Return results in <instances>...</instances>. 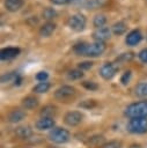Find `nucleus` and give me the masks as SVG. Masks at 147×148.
Instances as JSON below:
<instances>
[{"mask_svg":"<svg viewBox=\"0 0 147 148\" xmlns=\"http://www.w3.org/2000/svg\"><path fill=\"white\" fill-rule=\"evenodd\" d=\"M105 49H106L105 43H100V42H94V43L79 42L73 46V51L75 54L88 57V58H96L102 56Z\"/></svg>","mask_w":147,"mask_h":148,"instance_id":"1","label":"nucleus"},{"mask_svg":"<svg viewBox=\"0 0 147 148\" xmlns=\"http://www.w3.org/2000/svg\"><path fill=\"white\" fill-rule=\"evenodd\" d=\"M124 114L132 119V118H141L146 117L147 118V101H140V102H134L131 103L125 108Z\"/></svg>","mask_w":147,"mask_h":148,"instance_id":"2","label":"nucleus"},{"mask_svg":"<svg viewBox=\"0 0 147 148\" xmlns=\"http://www.w3.org/2000/svg\"><path fill=\"white\" fill-rule=\"evenodd\" d=\"M67 25L71 30L75 31V32H81V31L84 30V28L87 25V18L83 14L75 13V14H73L68 17Z\"/></svg>","mask_w":147,"mask_h":148,"instance_id":"3","label":"nucleus"},{"mask_svg":"<svg viewBox=\"0 0 147 148\" xmlns=\"http://www.w3.org/2000/svg\"><path fill=\"white\" fill-rule=\"evenodd\" d=\"M126 128L130 133L133 134H144L147 132V118H132L126 125Z\"/></svg>","mask_w":147,"mask_h":148,"instance_id":"4","label":"nucleus"},{"mask_svg":"<svg viewBox=\"0 0 147 148\" xmlns=\"http://www.w3.org/2000/svg\"><path fill=\"white\" fill-rule=\"evenodd\" d=\"M71 138V134L67 130L63 128V127H56V128H52L49 133V140L54 142V143H58V145H61V143H66Z\"/></svg>","mask_w":147,"mask_h":148,"instance_id":"5","label":"nucleus"},{"mask_svg":"<svg viewBox=\"0 0 147 148\" xmlns=\"http://www.w3.org/2000/svg\"><path fill=\"white\" fill-rule=\"evenodd\" d=\"M76 90L74 87L68 86V84H64L61 87H59L58 89H56L54 91V98L58 101H67L69 98H72L75 95Z\"/></svg>","mask_w":147,"mask_h":148,"instance_id":"6","label":"nucleus"},{"mask_svg":"<svg viewBox=\"0 0 147 148\" xmlns=\"http://www.w3.org/2000/svg\"><path fill=\"white\" fill-rule=\"evenodd\" d=\"M111 28L109 27H102L98 29H95L91 34V37L94 39V42H100V43H105L108 39H110L111 37Z\"/></svg>","mask_w":147,"mask_h":148,"instance_id":"7","label":"nucleus"},{"mask_svg":"<svg viewBox=\"0 0 147 148\" xmlns=\"http://www.w3.org/2000/svg\"><path fill=\"white\" fill-rule=\"evenodd\" d=\"M83 119V114L80 111H69L65 114L64 121L68 126H78Z\"/></svg>","mask_w":147,"mask_h":148,"instance_id":"8","label":"nucleus"},{"mask_svg":"<svg viewBox=\"0 0 147 148\" xmlns=\"http://www.w3.org/2000/svg\"><path fill=\"white\" fill-rule=\"evenodd\" d=\"M117 73V67L112 62H105L100 68V75L104 80H111Z\"/></svg>","mask_w":147,"mask_h":148,"instance_id":"9","label":"nucleus"},{"mask_svg":"<svg viewBox=\"0 0 147 148\" xmlns=\"http://www.w3.org/2000/svg\"><path fill=\"white\" fill-rule=\"evenodd\" d=\"M20 53H21L20 47H16V46L3 47L0 51V59L1 60H12V59L16 58L17 56H20Z\"/></svg>","mask_w":147,"mask_h":148,"instance_id":"10","label":"nucleus"},{"mask_svg":"<svg viewBox=\"0 0 147 148\" xmlns=\"http://www.w3.org/2000/svg\"><path fill=\"white\" fill-rule=\"evenodd\" d=\"M142 39V34L139 29H134V30H131L126 37H125V44L127 46H135L137 44H139Z\"/></svg>","mask_w":147,"mask_h":148,"instance_id":"11","label":"nucleus"},{"mask_svg":"<svg viewBox=\"0 0 147 148\" xmlns=\"http://www.w3.org/2000/svg\"><path fill=\"white\" fill-rule=\"evenodd\" d=\"M54 120L52 117H42L41 119H38L35 124L36 128L39 130V131H46V130H50V128H53L54 127Z\"/></svg>","mask_w":147,"mask_h":148,"instance_id":"12","label":"nucleus"},{"mask_svg":"<svg viewBox=\"0 0 147 148\" xmlns=\"http://www.w3.org/2000/svg\"><path fill=\"white\" fill-rule=\"evenodd\" d=\"M24 5V0H5L3 1V6L6 8V10L10 12V13H16L19 12Z\"/></svg>","mask_w":147,"mask_h":148,"instance_id":"13","label":"nucleus"},{"mask_svg":"<svg viewBox=\"0 0 147 148\" xmlns=\"http://www.w3.org/2000/svg\"><path fill=\"white\" fill-rule=\"evenodd\" d=\"M56 28H57V25H56V23H53V22H45L41 28H39V35L42 36V37H50L53 32H54V30H56Z\"/></svg>","mask_w":147,"mask_h":148,"instance_id":"14","label":"nucleus"},{"mask_svg":"<svg viewBox=\"0 0 147 148\" xmlns=\"http://www.w3.org/2000/svg\"><path fill=\"white\" fill-rule=\"evenodd\" d=\"M127 30V24L124 21H117L111 25V31L116 36H122L126 32Z\"/></svg>","mask_w":147,"mask_h":148,"instance_id":"15","label":"nucleus"},{"mask_svg":"<svg viewBox=\"0 0 147 148\" xmlns=\"http://www.w3.org/2000/svg\"><path fill=\"white\" fill-rule=\"evenodd\" d=\"M25 118V112L23 110H13L9 114H8V121L12 124H16L22 121Z\"/></svg>","mask_w":147,"mask_h":148,"instance_id":"16","label":"nucleus"},{"mask_svg":"<svg viewBox=\"0 0 147 148\" xmlns=\"http://www.w3.org/2000/svg\"><path fill=\"white\" fill-rule=\"evenodd\" d=\"M22 106L27 110H32L38 106V99L34 96H27L22 99Z\"/></svg>","mask_w":147,"mask_h":148,"instance_id":"17","label":"nucleus"},{"mask_svg":"<svg viewBox=\"0 0 147 148\" xmlns=\"http://www.w3.org/2000/svg\"><path fill=\"white\" fill-rule=\"evenodd\" d=\"M15 134L20 139H29L32 135V130L29 126H20L15 130Z\"/></svg>","mask_w":147,"mask_h":148,"instance_id":"18","label":"nucleus"},{"mask_svg":"<svg viewBox=\"0 0 147 148\" xmlns=\"http://www.w3.org/2000/svg\"><path fill=\"white\" fill-rule=\"evenodd\" d=\"M134 94H135V96H138L140 98L147 97V82L138 83L134 88Z\"/></svg>","mask_w":147,"mask_h":148,"instance_id":"19","label":"nucleus"},{"mask_svg":"<svg viewBox=\"0 0 147 148\" xmlns=\"http://www.w3.org/2000/svg\"><path fill=\"white\" fill-rule=\"evenodd\" d=\"M104 143L105 142H104V136L103 135H93V136L89 138V140L87 142V145L90 146V147H100V146L102 147Z\"/></svg>","mask_w":147,"mask_h":148,"instance_id":"20","label":"nucleus"},{"mask_svg":"<svg viewBox=\"0 0 147 148\" xmlns=\"http://www.w3.org/2000/svg\"><path fill=\"white\" fill-rule=\"evenodd\" d=\"M105 23H106V16L104 14H96L93 18V25L95 29L104 27Z\"/></svg>","mask_w":147,"mask_h":148,"instance_id":"21","label":"nucleus"},{"mask_svg":"<svg viewBox=\"0 0 147 148\" xmlns=\"http://www.w3.org/2000/svg\"><path fill=\"white\" fill-rule=\"evenodd\" d=\"M56 16H57V10L54 8H52V7H46L42 12V17L44 20H46L47 22H50L51 20H53Z\"/></svg>","mask_w":147,"mask_h":148,"instance_id":"22","label":"nucleus"},{"mask_svg":"<svg viewBox=\"0 0 147 148\" xmlns=\"http://www.w3.org/2000/svg\"><path fill=\"white\" fill-rule=\"evenodd\" d=\"M50 88H51V84L47 81H45V82H38L32 88V91L34 92H37V94H44V92H47Z\"/></svg>","mask_w":147,"mask_h":148,"instance_id":"23","label":"nucleus"},{"mask_svg":"<svg viewBox=\"0 0 147 148\" xmlns=\"http://www.w3.org/2000/svg\"><path fill=\"white\" fill-rule=\"evenodd\" d=\"M83 77V72L79 68H75V69H71L68 73H67V79L68 80H72V81H75V80H80Z\"/></svg>","mask_w":147,"mask_h":148,"instance_id":"24","label":"nucleus"},{"mask_svg":"<svg viewBox=\"0 0 147 148\" xmlns=\"http://www.w3.org/2000/svg\"><path fill=\"white\" fill-rule=\"evenodd\" d=\"M19 76V74L16 72H9L6 73L3 75H1V83H9V82H15L16 77Z\"/></svg>","mask_w":147,"mask_h":148,"instance_id":"25","label":"nucleus"},{"mask_svg":"<svg viewBox=\"0 0 147 148\" xmlns=\"http://www.w3.org/2000/svg\"><path fill=\"white\" fill-rule=\"evenodd\" d=\"M103 2H104V0H87L84 2V6L88 9H95V8H98L100 6H102Z\"/></svg>","mask_w":147,"mask_h":148,"instance_id":"26","label":"nucleus"},{"mask_svg":"<svg viewBox=\"0 0 147 148\" xmlns=\"http://www.w3.org/2000/svg\"><path fill=\"white\" fill-rule=\"evenodd\" d=\"M54 112H56V108H54V106H52V105H46V106H44V108L42 109L41 114H42L43 117H51Z\"/></svg>","mask_w":147,"mask_h":148,"instance_id":"27","label":"nucleus"},{"mask_svg":"<svg viewBox=\"0 0 147 148\" xmlns=\"http://www.w3.org/2000/svg\"><path fill=\"white\" fill-rule=\"evenodd\" d=\"M133 58H134V53H133V52H124V53H122V54L117 58V61L126 62V61H131Z\"/></svg>","mask_w":147,"mask_h":148,"instance_id":"28","label":"nucleus"},{"mask_svg":"<svg viewBox=\"0 0 147 148\" xmlns=\"http://www.w3.org/2000/svg\"><path fill=\"white\" fill-rule=\"evenodd\" d=\"M131 77H132V72H131V71L124 72L123 75H122V77H120V83H122L123 86H126V84L130 82Z\"/></svg>","mask_w":147,"mask_h":148,"instance_id":"29","label":"nucleus"},{"mask_svg":"<svg viewBox=\"0 0 147 148\" xmlns=\"http://www.w3.org/2000/svg\"><path fill=\"white\" fill-rule=\"evenodd\" d=\"M80 108H84V109H91L94 106H96V102L94 99H86L81 103H79Z\"/></svg>","mask_w":147,"mask_h":148,"instance_id":"30","label":"nucleus"},{"mask_svg":"<svg viewBox=\"0 0 147 148\" xmlns=\"http://www.w3.org/2000/svg\"><path fill=\"white\" fill-rule=\"evenodd\" d=\"M82 86H83L86 89L90 90V91H94V90H97V89H98L97 83H95V82H93V81H83V82H82Z\"/></svg>","mask_w":147,"mask_h":148,"instance_id":"31","label":"nucleus"},{"mask_svg":"<svg viewBox=\"0 0 147 148\" xmlns=\"http://www.w3.org/2000/svg\"><path fill=\"white\" fill-rule=\"evenodd\" d=\"M120 147H122V142L117 141V140H112V141L105 142L102 146V148H120Z\"/></svg>","mask_w":147,"mask_h":148,"instance_id":"32","label":"nucleus"},{"mask_svg":"<svg viewBox=\"0 0 147 148\" xmlns=\"http://www.w3.org/2000/svg\"><path fill=\"white\" fill-rule=\"evenodd\" d=\"M35 77H36V80L39 81V82H45V81L47 80V77H49V73L45 72V71H42V72H38Z\"/></svg>","mask_w":147,"mask_h":148,"instance_id":"33","label":"nucleus"},{"mask_svg":"<svg viewBox=\"0 0 147 148\" xmlns=\"http://www.w3.org/2000/svg\"><path fill=\"white\" fill-rule=\"evenodd\" d=\"M93 67V62L91 61H81V62H79V65H78V68L79 69H81V71H87V69H90Z\"/></svg>","mask_w":147,"mask_h":148,"instance_id":"34","label":"nucleus"},{"mask_svg":"<svg viewBox=\"0 0 147 148\" xmlns=\"http://www.w3.org/2000/svg\"><path fill=\"white\" fill-rule=\"evenodd\" d=\"M138 58H139V60H140L141 62L147 64V47L142 49V50L138 53Z\"/></svg>","mask_w":147,"mask_h":148,"instance_id":"35","label":"nucleus"},{"mask_svg":"<svg viewBox=\"0 0 147 148\" xmlns=\"http://www.w3.org/2000/svg\"><path fill=\"white\" fill-rule=\"evenodd\" d=\"M53 5H57V6H63V5H68V3H73L78 0H50Z\"/></svg>","mask_w":147,"mask_h":148,"instance_id":"36","label":"nucleus"},{"mask_svg":"<svg viewBox=\"0 0 147 148\" xmlns=\"http://www.w3.org/2000/svg\"><path fill=\"white\" fill-rule=\"evenodd\" d=\"M21 82H22V77H21V75H19V76L16 77V80H15L14 84H15V86H20V84H21Z\"/></svg>","mask_w":147,"mask_h":148,"instance_id":"37","label":"nucleus"},{"mask_svg":"<svg viewBox=\"0 0 147 148\" xmlns=\"http://www.w3.org/2000/svg\"><path fill=\"white\" fill-rule=\"evenodd\" d=\"M128 148H141V146H140V145H132V146H130Z\"/></svg>","mask_w":147,"mask_h":148,"instance_id":"38","label":"nucleus"},{"mask_svg":"<svg viewBox=\"0 0 147 148\" xmlns=\"http://www.w3.org/2000/svg\"><path fill=\"white\" fill-rule=\"evenodd\" d=\"M146 39H147V36H146Z\"/></svg>","mask_w":147,"mask_h":148,"instance_id":"39","label":"nucleus"}]
</instances>
